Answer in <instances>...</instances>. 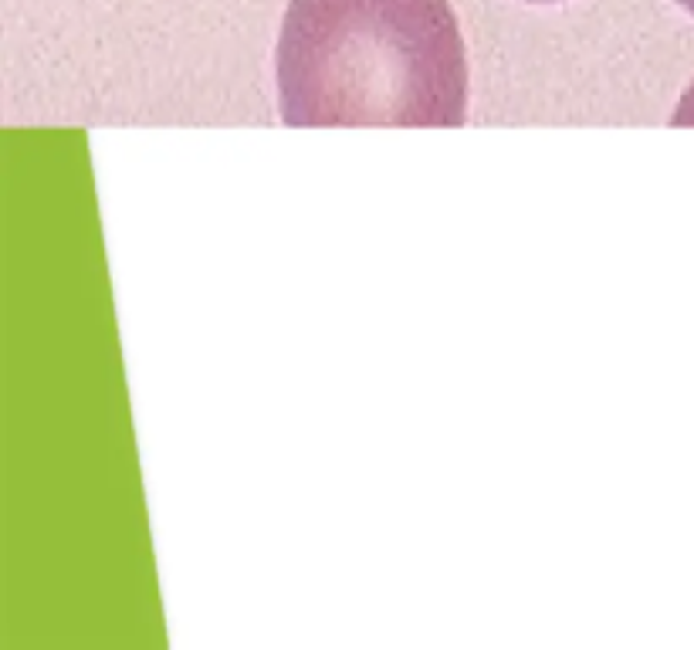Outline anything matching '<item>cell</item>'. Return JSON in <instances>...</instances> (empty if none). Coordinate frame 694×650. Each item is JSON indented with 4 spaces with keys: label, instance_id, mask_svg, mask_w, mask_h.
<instances>
[{
    "label": "cell",
    "instance_id": "obj_2",
    "mask_svg": "<svg viewBox=\"0 0 694 650\" xmlns=\"http://www.w3.org/2000/svg\"><path fill=\"white\" fill-rule=\"evenodd\" d=\"M678 4L684 7V11H691V14H694V0H678Z\"/></svg>",
    "mask_w": 694,
    "mask_h": 650
},
{
    "label": "cell",
    "instance_id": "obj_1",
    "mask_svg": "<svg viewBox=\"0 0 694 650\" xmlns=\"http://www.w3.org/2000/svg\"><path fill=\"white\" fill-rule=\"evenodd\" d=\"M278 102L292 129L461 126L468 61L447 0H288Z\"/></svg>",
    "mask_w": 694,
    "mask_h": 650
}]
</instances>
